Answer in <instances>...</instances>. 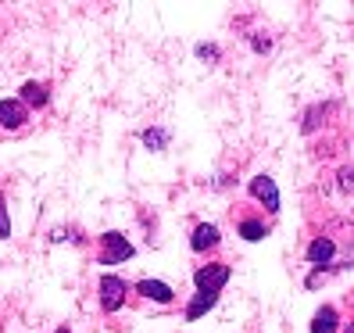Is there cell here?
Segmentation results:
<instances>
[{
	"label": "cell",
	"instance_id": "6da1fadb",
	"mask_svg": "<svg viewBox=\"0 0 354 333\" xmlns=\"http://www.w3.org/2000/svg\"><path fill=\"white\" fill-rule=\"evenodd\" d=\"M129 301V283L122 280L118 273H104L97 280V305L100 312H108V316H115V312H122Z\"/></svg>",
	"mask_w": 354,
	"mask_h": 333
},
{
	"label": "cell",
	"instance_id": "7a4b0ae2",
	"mask_svg": "<svg viewBox=\"0 0 354 333\" xmlns=\"http://www.w3.org/2000/svg\"><path fill=\"white\" fill-rule=\"evenodd\" d=\"M133 255H136V247L129 244L126 233H118V230L100 233V255H97L100 265H122V262H129Z\"/></svg>",
	"mask_w": 354,
	"mask_h": 333
},
{
	"label": "cell",
	"instance_id": "3957f363",
	"mask_svg": "<svg viewBox=\"0 0 354 333\" xmlns=\"http://www.w3.org/2000/svg\"><path fill=\"white\" fill-rule=\"evenodd\" d=\"M229 276H233V265L229 262H207L194 273V287H197V294H222Z\"/></svg>",
	"mask_w": 354,
	"mask_h": 333
},
{
	"label": "cell",
	"instance_id": "277c9868",
	"mask_svg": "<svg viewBox=\"0 0 354 333\" xmlns=\"http://www.w3.org/2000/svg\"><path fill=\"white\" fill-rule=\"evenodd\" d=\"M247 190H251V197L265 208L268 215H279V186H276V179H272V176L258 172L251 183H247Z\"/></svg>",
	"mask_w": 354,
	"mask_h": 333
},
{
	"label": "cell",
	"instance_id": "5b68a950",
	"mask_svg": "<svg viewBox=\"0 0 354 333\" xmlns=\"http://www.w3.org/2000/svg\"><path fill=\"white\" fill-rule=\"evenodd\" d=\"M222 244V230L215 222H197L194 233H190V251L194 255H207V251H218Z\"/></svg>",
	"mask_w": 354,
	"mask_h": 333
},
{
	"label": "cell",
	"instance_id": "8992f818",
	"mask_svg": "<svg viewBox=\"0 0 354 333\" xmlns=\"http://www.w3.org/2000/svg\"><path fill=\"white\" fill-rule=\"evenodd\" d=\"M26 122H29V108L22 100H18V97L0 100V129L18 133V129H26Z\"/></svg>",
	"mask_w": 354,
	"mask_h": 333
},
{
	"label": "cell",
	"instance_id": "52a82bcc",
	"mask_svg": "<svg viewBox=\"0 0 354 333\" xmlns=\"http://www.w3.org/2000/svg\"><path fill=\"white\" fill-rule=\"evenodd\" d=\"M133 290L143 301H154V305H172L176 301V287L165 283V280H136Z\"/></svg>",
	"mask_w": 354,
	"mask_h": 333
},
{
	"label": "cell",
	"instance_id": "ba28073f",
	"mask_svg": "<svg viewBox=\"0 0 354 333\" xmlns=\"http://www.w3.org/2000/svg\"><path fill=\"white\" fill-rule=\"evenodd\" d=\"M18 100H22L29 111L32 108L44 111L50 104V87H47V82H39V79H29V82H22V90H18Z\"/></svg>",
	"mask_w": 354,
	"mask_h": 333
},
{
	"label": "cell",
	"instance_id": "9c48e42d",
	"mask_svg": "<svg viewBox=\"0 0 354 333\" xmlns=\"http://www.w3.org/2000/svg\"><path fill=\"white\" fill-rule=\"evenodd\" d=\"M340 312H337V305H322L315 316H311V333H337L340 330Z\"/></svg>",
	"mask_w": 354,
	"mask_h": 333
},
{
	"label": "cell",
	"instance_id": "30bf717a",
	"mask_svg": "<svg viewBox=\"0 0 354 333\" xmlns=\"http://www.w3.org/2000/svg\"><path fill=\"white\" fill-rule=\"evenodd\" d=\"M304 255H308L311 265H329L333 255H337V240H333V237H315V240L308 244Z\"/></svg>",
	"mask_w": 354,
	"mask_h": 333
},
{
	"label": "cell",
	"instance_id": "8fae6325",
	"mask_svg": "<svg viewBox=\"0 0 354 333\" xmlns=\"http://www.w3.org/2000/svg\"><path fill=\"white\" fill-rule=\"evenodd\" d=\"M236 233L247 240V244H258V240H265L268 233H272V230H268V222L265 219H254V215H243L240 222H236Z\"/></svg>",
	"mask_w": 354,
	"mask_h": 333
},
{
	"label": "cell",
	"instance_id": "7c38bea8",
	"mask_svg": "<svg viewBox=\"0 0 354 333\" xmlns=\"http://www.w3.org/2000/svg\"><path fill=\"white\" fill-rule=\"evenodd\" d=\"M215 305H218V294H194V298H190V305H186V319L197 323V319L204 316V312H212Z\"/></svg>",
	"mask_w": 354,
	"mask_h": 333
},
{
	"label": "cell",
	"instance_id": "4fadbf2b",
	"mask_svg": "<svg viewBox=\"0 0 354 333\" xmlns=\"http://www.w3.org/2000/svg\"><path fill=\"white\" fill-rule=\"evenodd\" d=\"M140 140H143V147H147V151H165V147H169V129L151 126V129L140 133Z\"/></svg>",
	"mask_w": 354,
	"mask_h": 333
},
{
	"label": "cell",
	"instance_id": "5bb4252c",
	"mask_svg": "<svg viewBox=\"0 0 354 333\" xmlns=\"http://www.w3.org/2000/svg\"><path fill=\"white\" fill-rule=\"evenodd\" d=\"M0 240H11V215H8V197L0 190Z\"/></svg>",
	"mask_w": 354,
	"mask_h": 333
},
{
	"label": "cell",
	"instance_id": "9a60e30c",
	"mask_svg": "<svg viewBox=\"0 0 354 333\" xmlns=\"http://www.w3.org/2000/svg\"><path fill=\"white\" fill-rule=\"evenodd\" d=\"M251 47H254L258 54H268V51H272V39L261 36V33H254V36H251Z\"/></svg>",
	"mask_w": 354,
	"mask_h": 333
},
{
	"label": "cell",
	"instance_id": "2e32d148",
	"mask_svg": "<svg viewBox=\"0 0 354 333\" xmlns=\"http://www.w3.org/2000/svg\"><path fill=\"white\" fill-rule=\"evenodd\" d=\"M197 57H201V61H218V47H215V44H201V47H197Z\"/></svg>",
	"mask_w": 354,
	"mask_h": 333
},
{
	"label": "cell",
	"instance_id": "e0dca14e",
	"mask_svg": "<svg viewBox=\"0 0 354 333\" xmlns=\"http://www.w3.org/2000/svg\"><path fill=\"white\" fill-rule=\"evenodd\" d=\"M337 179H340V190H344V194H351V165H344Z\"/></svg>",
	"mask_w": 354,
	"mask_h": 333
},
{
	"label": "cell",
	"instance_id": "ac0fdd59",
	"mask_svg": "<svg viewBox=\"0 0 354 333\" xmlns=\"http://www.w3.org/2000/svg\"><path fill=\"white\" fill-rule=\"evenodd\" d=\"M340 333H354V326L351 323H340Z\"/></svg>",
	"mask_w": 354,
	"mask_h": 333
},
{
	"label": "cell",
	"instance_id": "d6986e66",
	"mask_svg": "<svg viewBox=\"0 0 354 333\" xmlns=\"http://www.w3.org/2000/svg\"><path fill=\"white\" fill-rule=\"evenodd\" d=\"M54 333H72V330H68V326H57V330H54Z\"/></svg>",
	"mask_w": 354,
	"mask_h": 333
}]
</instances>
